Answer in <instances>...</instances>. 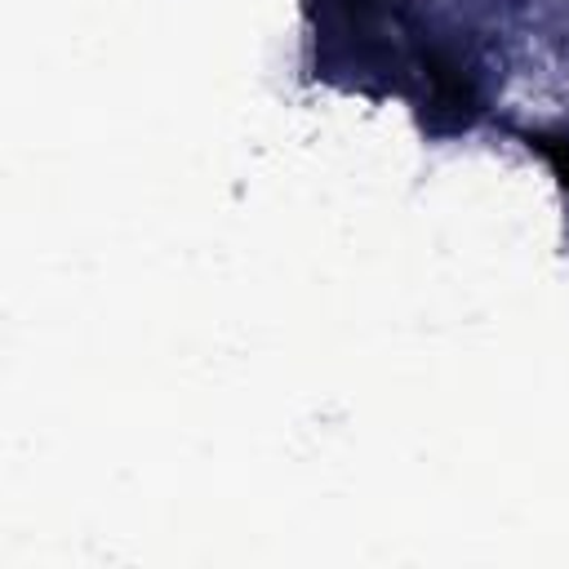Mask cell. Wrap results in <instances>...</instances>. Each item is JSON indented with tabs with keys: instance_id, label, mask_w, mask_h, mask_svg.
Listing matches in <instances>:
<instances>
[{
	"instance_id": "cell-1",
	"label": "cell",
	"mask_w": 569,
	"mask_h": 569,
	"mask_svg": "<svg viewBox=\"0 0 569 569\" xmlns=\"http://www.w3.org/2000/svg\"><path fill=\"white\" fill-rule=\"evenodd\" d=\"M422 120L436 129V133H458L471 124L476 116V84L471 76L445 58V53H431L427 58V102H422Z\"/></svg>"
},
{
	"instance_id": "cell-2",
	"label": "cell",
	"mask_w": 569,
	"mask_h": 569,
	"mask_svg": "<svg viewBox=\"0 0 569 569\" xmlns=\"http://www.w3.org/2000/svg\"><path fill=\"white\" fill-rule=\"evenodd\" d=\"M525 138H529V147H533V151H542V156H547V164L556 169L560 187L569 191V138H556V133H525Z\"/></svg>"
}]
</instances>
